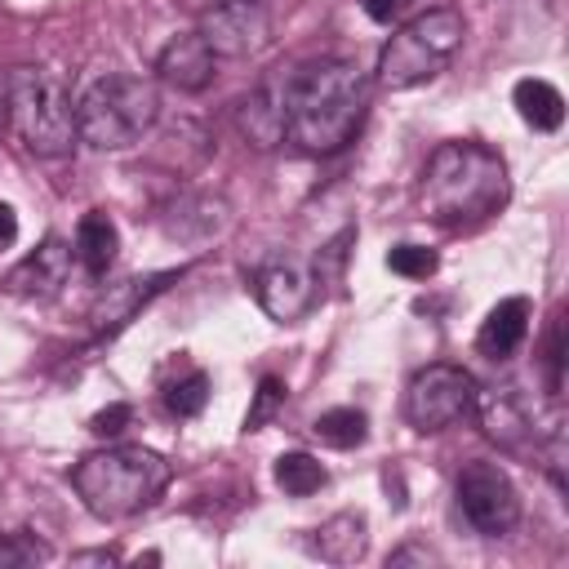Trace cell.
Returning a JSON list of instances; mask_svg holds the SVG:
<instances>
[{
  "mask_svg": "<svg viewBox=\"0 0 569 569\" xmlns=\"http://www.w3.org/2000/svg\"><path fill=\"white\" fill-rule=\"evenodd\" d=\"M156 76L182 93H200L213 84L218 76V53L209 49V40L200 31H187V36H173L160 53H156Z\"/></svg>",
  "mask_w": 569,
  "mask_h": 569,
  "instance_id": "8fae6325",
  "label": "cell"
},
{
  "mask_svg": "<svg viewBox=\"0 0 569 569\" xmlns=\"http://www.w3.org/2000/svg\"><path fill=\"white\" fill-rule=\"evenodd\" d=\"M369 107V80L347 58H316L284 71V138L307 156L342 151Z\"/></svg>",
  "mask_w": 569,
  "mask_h": 569,
  "instance_id": "6da1fadb",
  "label": "cell"
},
{
  "mask_svg": "<svg viewBox=\"0 0 569 569\" xmlns=\"http://www.w3.org/2000/svg\"><path fill=\"white\" fill-rule=\"evenodd\" d=\"M71 253H76V262H80L93 280H102V276L111 271L116 253H120V231H116V222H111L102 209H89V213L76 222Z\"/></svg>",
  "mask_w": 569,
  "mask_h": 569,
  "instance_id": "2e32d148",
  "label": "cell"
},
{
  "mask_svg": "<svg viewBox=\"0 0 569 569\" xmlns=\"http://www.w3.org/2000/svg\"><path fill=\"white\" fill-rule=\"evenodd\" d=\"M320 293V276L311 262L293 258V253H276L253 271V298L258 307L276 320V325H293L316 307Z\"/></svg>",
  "mask_w": 569,
  "mask_h": 569,
  "instance_id": "9c48e42d",
  "label": "cell"
},
{
  "mask_svg": "<svg viewBox=\"0 0 569 569\" xmlns=\"http://www.w3.org/2000/svg\"><path fill=\"white\" fill-rule=\"evenodd\" d=\"M547 387L551 396H560L565 387V325L560 320L551 325V338H547Z\"/></svg>",
  "mask_w": 569,
  "mask_h": 569,
  "instance_id": "484cf974",
  "label": "cell"
},
{
  "mask_svg": "<svg viewBox=\"0 0 569 569\" xmlns=\"http://www.w3.org/2000/svg\"><path fill=\"white\" fill-rule=\"evenodd\" d=\"M476 405H480V400H476ZM480 409H485V431H489L502 449H520V445H525V436L533 431V427H529V418H525L507 396H489Z\"/></svg>",
  "mask_w": 569,
  "mask_h": 569,
  "instance_id": "44dd1931",
  "label": "cell"
},
{
  "mask_svg": "<svg viewBox=\"0 0 569 569\" xmlns=\"http://www.w3.org/2000/svg\"><path fill=\"white\" fill-rule=\"evenodd\" d=\"M204 405H209V378L200 369H191L187 378H178V382L164 387V409L178 413V418H196Z\"/></svg>",
  "mask_w": 569,
  "mask_h": 569,
  "instance_id": "7402d4cb",
  "label": "cell"
},
{
  "mask_svg": "<svg viewBox=\"0 0 569 569\" xmlns=\"http://www.w3.org/2000/svg\"><path fill=\"white\" fill-rule=\"evenodd\" d=\"M129 418H133V409H129V405H107L102 413H93V418H89V431H93V436H120Z\"/></svg>",
  "mask_w": 569,
  "mask_h": 569,
  "instance_id": "4316f807",
  "label": "cell"
},
{
  "mask_svg": "<svg viewBox=\"0 0 569 569\" xmlns=\"http://www.w3.org/2000/svg\"><path fill=\"white\" fill-rule=\"evenodd\" d=\"M200 36L218 58H244L258 53L271 40V18L262 0H213L200 18Z\"/></svg>",
  "mask_w": 569,
  "mask_h": 569,
  "instance_id": "30bf717a",
  "label": "cell"
},
{
  "mask_svg": "<svg viewBox=\"0 0 569 569\" xmlns=\"http://www.w3.org/2000/svg\"><path fill=\"white\" fill-rule=\"evenodd\" d=\"M160 120V93L147 76L111 71L76 98V133L93 151H124L142 142Z\"/></svg>",
  "mask_w": 569,
  "mask_h": 569,
  "instance_id": "5b68a950",
  "label": "cell"
},
{
  "mask_svg": "<svg viewBox=\"0 0 569 569\" xmlns=\"http://www.w3.org/2000/svg\"><path fill=\"white\" fill-rule=\"evenodd\" d=\"M284 405V382L280 378H262L258 382V391H253V405H249V413H244V427L249 431H258V427H267L271 418H276V409Z\"/></svg>",
  "mask_w": 569,
  "mask_h": 569,
  "instance_id": "cb8c5ba5",
  "label": "cell"
},
{
  "mask_svg": "<svg viewBox=\"0 0 569 569\" xmlns=\"http://www.w3.org/2000/svg\"><path fill=\"white\" fill-rule=\"evenodd\" d=\"M236 124L258 151L284 142V76H271L253 93H244L236 107Z\"/></svg>",
  "mask_w": 569,
  "mask_h": 569,
  "instance_id": "5bb4252c",
  "label": "cell"
},
{
  "mask_svg": "<svg viewBox=\"0 0 569 569\" xmlns=\"http://www.w3.org/2000/svg\"><path fill=\"white\" fill-rule=\"evenodd\" d=\"M511 102H516L520 120H525L529 129H538V133H556V129L565 124V98H560V89H556L551 80H538V76L516 80Z\"/></svg>",
  "mask_w": 569,
  "mask_h": 569,
  "instance_id": "e0dca14e",
  "label": "cell"
},
{
  "mask_svg": "<svg viewBox=\"0 0 569 569\" xmlns=\"http://www.w3.org/2000/svg\"><path fill=\"white\" fill-rule=\"evenodd\" d=\"M169 280H178V271H151V276H129V280H120V284H107V289L93 298V307H89L93 329H98V333L124 329V325L138 316V307H147Z\"/></svg>",
  "mask_w": 569,
  "mask_h": 569,
  "instance_id": "7c38bea8",
  "label": "cell"
},
{
  "mask_svg": "<svg viewBox=\"0 0 569 569\" xmlns=\"http://www.w3.org/2000/svg\"><path fill=\"white\" fill-rule=\"evenodd\" d=\"M329 471L320 467V458H311L307 449H289L276 458V485L289 493V498H307L316 489H325Z\"/></svg>",
  "mask_w": 569,
  "mask_h": 569,
  "instance_id": "d6986e66",
  "label": "cell"
},
{
  "mask_svg": "<svg viewBox=\"0 0 569 569\" xmlns=\"http://www.w3.org/2000/svg\"><path fill=\"white\" fill-rule=\"evenodd\" d=\"M76 560H80V565H89V560H107V565H111V560H120V556H116V551H80Z\"/></svg>",
  "mask_w": 569,
  "mask_h": 569,
  "instance_id": "4dcf8cb0",
  "label": "cell"
},
{
  "mask_svg": "<svg viewBox=\"0 0 569 569\" xmlns=\"http://www.w3.org/2000/svg\"><path fill=\"white\" fill-rule=\"evenodd\" d=\"M480 391L462 365H427L405 387V418L413 431H445L476 409Z\"/></svg>",
  "mask_w": 569,
  "mask_h": 569,
  "instance_id": "52a82bcc",
  "label": "cell"
},
{
  "mask_svg": "<svg viewBox=\"0 0 569 569\" xmlns=\"http://www.w3.org/2000/svg\"><path fill=\"white\" fill-rule=\"evenodd\" d=\"M0 107L31 156H67L80 142L71 89L44 67H9L0 80Z\"/></svg>",
  "mask_w": 569,
  "mask_h": 569,
  "instance_id": "277c9868",
  "label": "cell"
},
{
  "mask_svg": "<svg viewBox=\"0 0 569 569\" xmlns=\"http://www.w3.org/2000/svg\"><path fill=\"white\" fill-rule=\"evenodd\" d=\"M525 338H529V298L511 293V298H502V302L489 307V316H485V325L476 333V347L489 360H507V356L520 351Z\"/></svg>",
  "mask_w": 569,
  "mask_h": 569,
  "instance_id": "9a60e30c",
  "label": "cell"
},
{
  "mask_svg": "<svg viewBox=\"0 0 569 569\" xmlns=\"http://www.w3.org/2000/svg\"><path fill=\"white\" fill-rule=\"evenodd\" d=\"M405 560H431L422 547H400V551H391V560L387 565H405Z\"/></svg>",
  "mask_w": 569,
  "mask_h": 569,
  "instance_id": "f546056e",
  "label": "cell"
},
{
  "mask_svg": "<svg viewBox=\"0 0 569 569\" xmlns=\"http://www.w3.org/2000/svg\"><path fill=\"white\" fill-rule=\"evenodd\" d=\"M169 476H173V467L156 449H142V445L98 449L71 467V485L98 520H124V516L151 507L164 493Z\"/></svg>",
  "mask_w": 569,
  "mask_h": 569,
  "instance_id": "3957f363",
  "label": "cell"
},
{
  "mask_svg": "<svg viewBox=\"0 0 569 569\" xmlns=\"http://www.w3.org/2000/svg\"><path fill=\"white\" fill-rule=\"evenodd\" d=\"M365 547H369V533H365V516H356V511H342V516L325 520L311 538V551L329 565H351V560L365 556Z\"/></svg>",
  "mask_w": 569,
  "mask_h": 569,
  "instance_id": "ac0fdd59",
  "label": "cell"
},
{
  "mask_svg": "<svg viewBox=\"0 0 569 569\" xmlns=\"http://www.w3.org/2000/svg\"><path fill=\"white\" fill-rule=\"evenodd\" d=\"M13 240H18V213H13V204L0 200V249H9Z\"/></svg>",
  "mask_w": 569,
  "mask_h": 569,
  "instance_id": "f1b7e54d",
  "label": "cell"
},
{
  "mask_svg": "<svg viewBox=\"0 0 569 569\" xmlns=\"http://www.w3.org/2000/svg\"><path fill=\"white\" fill-rule=\"evenodd\" d=\"M453 493H458L462 520H467L476 533H485V538H502V533H511L516 520H520V493H516L511 476H507L498 462H485V458L467 462V467L458 471Z\"/></svg>",
  "mask_w": 569,
  "mask_h": 569,
  "instance_id": "ba28073f",
  "label": "cell"
},
{
  "mask_svg": "<svg viewBox=\"0 0 569 569\" xmlns=\"http://www.w3.org/2000/svg\"><path fill=\"white\" fill-rule=\"evenodd\" d=\"M387 267H391L396 276H405V280H427V276H436L440 258H436L427 244H391Z\"/></svg>",
  "mask_w": 569,
  "mask_h": 569,
  "instance_id": "603a6c76",
  "label": "cell"
},
{
  "mask_svg": "<svg viewBox=\"0 0 569 569\" xmlns=\"http://www.w3.org/2000/svg\"><path fill=\"white\" fill-rule=\"evenodd\" d=\"M49 551L27 533H0V565H36Z\"/></svg>",
  "mask_w": 569,
  "mask_h": 569,
  "instance_id": "d4e9b609",
  "label": "cell"
},
{
  "mask_svg": "<svg viewBox=\"0 0 569 569\" xmlns=\"http://www.w3.org/2000/svg\"><path fill=\"white\" fill-rule=\"evenodd\" d=\"M262 4H267V0H262Z\"/></svg>",
  "mask_w": 569,
  "mask_h": 569,
  "instance_id": "1f68e13d",
  "label": "cell"
},
{
  "mask_svg": "<svg viewBox=\"0 0 569 569\" xmlns=\"http://www.w3.org/2000/svg\"><path fill=\"white\" fill-rule=\"evenodd\" d=\"M462 36H467V22L449 4H436L418 18H409L396 36H387V44L378 53V84L396 89V93L427 84L431 76H440L449 67Z\"/></svg>",
  "mask_w": 569,
  "mask_h": 569,
  "instance_id": "8992f818",
  "label": "cell"
},
{
  "mask_svg": "<svg viewBox=\"0 0 569 569\" xmlns=\"http://www.w3.org/2000/svg\"><path fill=\"white\" fill-rule=\"evenodd\" d=\"M409 0H360V9L373 18V22H391L396 13H405Z\"/></svg>",
  "mask_w": 569,
  "mask_h": 569,
  "instance_id": "83f0119b",
  "label": "cell"
},
{
  "mask_svg": "<svg viewBox=\"0 0 569 569\" xmlns=\"http://www.w3.org/2000/svg\"><path fill=\"white\" fill-rule=\"evenodd\" d=\"M507 164L485 142H445L422 173V209L436 222H480L507 204Z\"/></svg>",
  "mask_w": 569,
  "mask_h": 569,
  "instance_id": "7a4b0ae2",
  "label": "cell"
},
{
  "mask_svg": "<svg viewBox=\"0 0 569 569\" xmlns=\"http://www.w3.org/2000/svg\"><path fill=\"white\" fill-rule=\"evenodd\" d=\"M311 431H316L329 449H356V445H365V436H369V418H365L360 409H351V405H338V409H325V413L311 422Z\"/></svg>",
  "mask_w": 569,
  "mask_h": 569,
  "instance_id": "ffe728a7",
  "label": "cell"
},
{
  "mask_svg": "<svg viewBox=\"0 0 569 569\" xmlns=\"http://www.w3.org/2000/svg\"><path fill=\"white\" fill-rule=\"evenodd\" d=\"M71 262H76L71 244H67V240H58V236H49L36 253H27V258L4 276V289L27 293V298H49V293H58V289L67 284Z\"/></svg>",
  "mask_w": 569,
  "mask_h": 569,
  "instance_id": "4fadbf2b",
  "label": "cell"
}]
</instances>
